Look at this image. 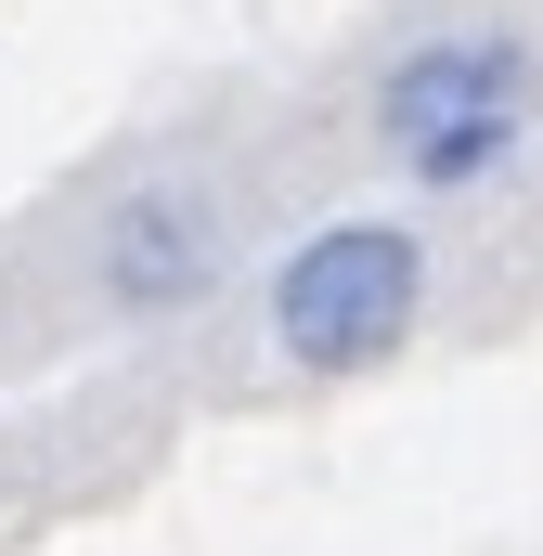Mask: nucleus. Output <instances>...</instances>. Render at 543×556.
<instances>
[{
    "label": "nucleus",
    "instance_id": "1",
    "mask_svg": "<svg viewBox=\"0 0 543 556\" xmlns=\"http://www.w3.org/2000/svg\"><path fill=\"white\" fill-rule=\"evenodd\" d=\"M543 117V52L518 26H440L376 78V155L414 194H479Z\"/></svg>",
    "mask_w": 543,
    "mask_h": 556
},
{
    "label": "nucleus",
    "instance_id": "2",
    "mask_svg": "<svg viewBox=\"0 0 543 556\" xmlns=\"http://www.w3.org/2000/svg\"><path fill=\"white\" fill-rule=\"evenodd\" d=\"M427 324V247L414 220H324L272 273V350L298 376H376Z\"/></svg>",
    "mask_w": 543,
    "mask_h": 556
},
{
    "label": "nucleus",
    "instance_id": "3",
    "mask_svg": "<svg viewBox=\"0 0 543 556\" xmlns=\"http://www.w3.org/2000/svg\"><path fill=\"white\" fill-rule=\"evenodd\" d=\"M220 273H233V207L207 181H142L91 233L104 311H194V298H220Z\"/></svg>",
    "mask_w": 543,
    "mask_h": 556
}]
</instances>
